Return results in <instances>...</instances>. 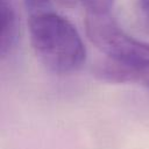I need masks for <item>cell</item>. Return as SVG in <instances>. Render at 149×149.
Here are the masks:
<instances>
[{
  "label": "cell",
  "instance_id": "cell-1",
  "mask_svg": "<svg viewBox=\"0 0 149 149\" xmlns=\"http://www.w3.org/2000/svg\"><path fill=\"white\" fill-rule=\"evenodd\" d=\"M33 49L41 63L59 74L71 73L83 66L86 49L76 27L64 16L52 12L28 17Z\"/></svg>",
  "mask_w": 149,
  "mask_h": 149
},
{
  "label": "cell",
  "instance_id": "cell-2",
  "mask_svg": "<svg viewBox=\"0 0 149 149\" xmlns=\"http://www.w3.org/2000/svg\"><path fill=\"white\" fill-rule=\"evenodd\" d=\"M85 31L91 43L106 57L141 70L149 68V43L128 35L109 13L87 12Z\"/></svg>",
  "mask_w": 149,
  "mask_h": 149
},
{
  "label": "cell",
  "instance_id": "cell-3",
  "mask_svg": "<svg viewBox=\"0 0 149 149\" xmlns=\"http://www.w3.org/2000/svg\"><path fill=\"white\" fill-rule=\"evenodd\" d=\"M146 70H141L106 57L97 62L92 69L94 77L106 83H130L140 79Z\"/></svg>",
  "mask_w": 149,
  "mask_h": 149
},
{
  "label": "cell",
  "instance_id": "cell-4",
  "mask_svg": "<svg viewBox=\"0 0 149 149\" xmlns=\"http://www.w3.org/2000/svg\"><path fill=\"white\" fill-rule=\"evenodd\" d=\"M1 41H0V52L2 57H6L17 41V20L16 14L10 3L6 0H1Z\"/></svg>",
  "mask_w": 149,
  "mask_h": 149
},
{
  "label": "cell",
  "instance_id": "cell-5",
  "mask_svg": "<svg viewBox=\"0 0 149 149\" xmlns=\"http://www.w3.org/2000/svg\"><path fill=\"white\" fill-rule=\"evenodd\" d=\"M23 5L28 16L52 12V0H23Z\"/></svg>",
  "mask_w": 149,
  "mask_h": 149
},
{
  "label": "cell",
  "instance_id": "cell-6",
  "mask_svg": "<svg viewBox=\"0 0 149 149\" xmlns=\"http://www.w3.org/2000/svg\"><path fill=\"white\" fill-rule=\"evenodd\" d=\"M83 5L87 8V12L95 14L109 13L114 0H80Z\"/></svg>",
  "mask_w": 149,
  "mask_h": 149
},
{
  "label": "cell",
  "instance_id": "cell-7",
  "mask_svg": "<svg viewBox=\"0 0 149 149\" xmlns=\"http://www.w3.org/2000/svg\"><path fill=\"white\" fill-rule=\"evenodd\" d=\"M137 9L141 17L149 26V0H137Z\"/></svg>",
  "mask_w": 149,
  "mask_h": 149
},
{
  "label": "cell",
  "instance_id": "cell-8",
  "mask_svg": "<svg viewBox=\"0 0 149 149\" xmlns=\"http://www.w3.org/2000/svg\"><path fill=\"white\" fill-rule=\"evenodd\" d=\"M52 1H56L57 3H59L61 6H64V7H73L74 6V0H52Z\"/></svg>",
  "mask_w": 149,
  "mask_h": 149
},
{
  "label": "cell",
  "instance_id": "cell-9",
  "mask_svg": "<svg viewBox=\"0 0 149 149\" xmlns=\"http://www.w3.org/2000/svg\"><path fill=\"white\" fill-rule=\"evenodd\" d=\"M148 84H149V83H148Z\"/></svg>",
  "mask_w": 149,
  "mask_h": 149
}]
</instances>
